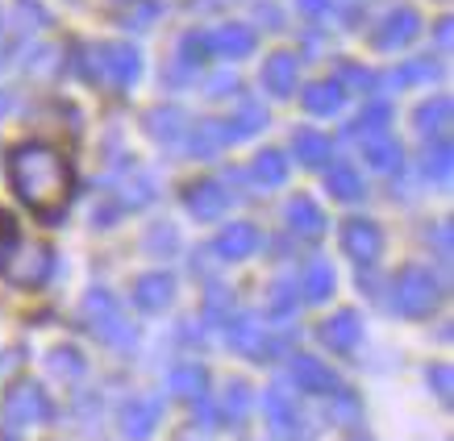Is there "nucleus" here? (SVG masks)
Here are the masks:
<instances>
[{
  "mask_svg": "<svg viewBox=\"0 0 454 441\" xmlns=\"http://www.w3.org/2000/svg\"><path fill=\"white\" fill-rule=\"evenodd\" d=\"M171 387H176L179 396L196 400V396H205V371H200V367H179V371L171 375Z\"/></svg>",
  "mask_w": 454,
  "mask_h": 441,
  "instance_id": "31",
  "label": "nucleus"
},
{
  "mask_svg": "<svg viewBox=\"0 0 454 441\" xmlns=\"http://www.w3.org/2000/svg\"><path fill=\"white\" fill-rule=\"evenodd\" d=\"M9 180L38 220H59L71 205V192H75L71 163L55 146H38V142L17 146L9 154Z\"/></svg>",
  "mask_w": 454,
  "mask_h": 441,
  "instance_id": "1",
  "label": "nucleus"
},
{
  "mask_svg": "<svg viewBox=\"0 0 454 441\" xmlns=\"http://www.w3.org/2000/svg\"><path fill=\"white\" fill-rule=\"evenodd\" d=\"M225 333H230V342H234L238 350L247 354V359H271V354H267L271 345H267V337H262V325L254 317H234L230 325H225Z\"/></svg>",
  "mask_w": 454,
  "mask_h": 441,
  "instance_id": "11",
  "label": "nucleus"
},
{
  "mask_svg": "<svg viewBox=\"0 0 454 441\" xmlns=\"http://www.w3.org/2000/svg\"><path fill=\"white\" fill-rule=\"evenodd\" d=\"M179 50H184V63H200V58H205V50H208V38H205V34H188Z\"/></svg>",
  "mask_w": 454,
  "mask_h": 441,
  "instance_id": "37",
  "label": "nucleus"
},
{
  "mask_svg": "<svg viewBox=\"0 0 454 441\" xmlns=\"http://www.w3.org/2000/svg\"><path fill=\"white\" fill-rule=\"evenodd\" d=\"M138 71H142L138 50L125 46V42H109V46H100V50H88V58H83V75L97 83H109L117 92L138 80Z\"/></svg>",
  "mask_w": 454,
  "mask_h": 441,
  "instance_id": "2",
  "label": "nucleus"
},
{
  "mask_svg": "<svg viewBox=\"0 0 454 441\" xmlns=\"http://www.w3.org/2000/svg\"><path fill=\"white\" fill-rule=\"evenodd\" d=\"M387 117H392V112H387L384 104H372L367 112H358V121L350 125V138H363V142L380 138V134L387 129Z\"/></svg>",
  "mask_w": 454,
  "mask_h": 441,
  "instance_id": "25",
  "label": "nucleus"
},
{
  "mask_svg": "<svg viewBox=\"0 0 454 441\" xmlns=\"http://www.w3.org/2000/svg\"><path fill=\"white\" fill-rule=\"evenodd\" d=\"M208 42H213V50H217L221 58H247L250 50H254V29L230 21V26H221Z\"/></svg>",
  "mask_w": 454,
  "mask_h": 441,
  "instance_id": "14",
  "label": "nucleus"
},
{
  "mask_svg": "<svg viewBox=\"0 0 454 441\" xmlns=\"http://www.w3.org/2000/svg\"><path fill=\"white\" fill-rule=\"evenodd\" d=\"M171 291H176V283H171V275H142L138 283H134V304L138 308H146V313H163L167 304H171Z\"/></svg>",
  "mask_w": 454,
  "mask_h": 441,
  "instance_id": "13",
  "label": "nucleus"
},
{
  "mask_svg": "<svg viewBox=\"0 0 454 441\" xmlns=\"http://www.w3.org/2000/svg\"><path fill=\"white\" fill-rule=\"evenodd\" d=\"M221 146H225V125H196V134H192L196 159H213Z\"/></svg>",
  "mask_w": 454,
  "mask_h": 441,
  "instance_id": "29",
  "label": "nucleus"
},
{
  "mask_svg": "<svg viewBox=\"0 0 454 441\" xmlns=\"http://www.w3.org/2000/svg\"><path fill=\"white\" fill-rule=\"evenodd\" d=\"M83 317H88V325H92V333H100V337H109V342H134V329L121 321V313H117V300H113L105 288L88 291V300H83Z\"/></svg>",
  "mask_w": 454,
  "mask_h": 441,
  "instance_id": "4",
  "label": "nucleus"
},
{
  "mask_svg": "<svg viewBox=\"0 0 454 441\" xmlns=\"http://www.w3.org/2000/svg\"><path fill=\"white\" fill-rule=\"evenodd\" d=\"M296 9L304 17H321V13H330V0H296Z\"/></svg>",
  "mask_w": 454,
  "mask_h": 441,
  "instance_id": "38",
  "label": "nucleus"
},
{
  "mask_svg": "<svg viewBox=\"0 0 454 441\" xmlns=\"http://www.w3.org/2000/svg\"><path fill=\"white\" fill-rule=\"evenodd\" d=\"M254 175H259L262 188H279V183L288 180V163H284V154H279V151H262L259 163H254Z\"/></svg>",
  "mask_w": 454,
  "mask_h": 441,
  "instance_id": "26",
  "label": "nucleus"
},
{
  "mask_svg": "<svg viewBox=\"0 0 454 441\" xmlns=\"http://www.w3.org/2000/svg\"><path fill=\"white\" fill-rule=\"evenodd\" d=\"M13 250H17V220L0 208V267L13 259Z\"/></svg>",
  "mask_w": 454,
  "mask_h": 441,
  "instance_id": "34",
  "label": "nucleus"
},
{
  "mask_svg": "<svg viewBox=\"0 0 454 441\" xmlns=\"http://www.w3.org/2000/svg\"><path fill=\"white\" fill-rule=\"evenodd\" d=\"M434 58H421V63H409V67H400V71H392L384 83H392V88H404V83H413V80H429L434 75Z\"/></svg>",
  "mask_w": 454,
  "mask_h": 441,
  "instance_id": "32",
  "label": "nucleus"
},
{
  "mask_svg": "<svg viewBox=\"0 0 454 441\" xmlns=\"http://www.w3.org/2000/svg\"><path fill=\"white\" fill-rule=\"evenodd\" d=\"M184 205H188V213H192L196 220H217L225 208H230V196H225V188L213 180H200L192 183L188 192H184Z\"/></svg>",
  "mask_w": 454,
  "mask_h": 441,
  "instance_id": "7",
  "label": "nucleus"
},
{
  "mask_svg": "<svg viewBox=\"0 0 454 441\" xmlns=\"http://www.w3.org/2000/svg\"><path fill=\"white\" fill-rule=\"evenodd\" d=\"M450 38H454L450 17H442V21H438V42H442V46H446V50H450Z\"/></svg>",
  "mask_w": 454,
  "mask_h": 441,
  "instance_id": "41",
  "label": "nucleus"
},
{
  "mask_svg": "<svg viewBox=\"0 0 454 441\" xmlns=\"http://www.w3.org/2000/svg\"><path fill=\"white\" fill-rule=\"evenodd\" d=\"M292 379H296V387H304V391H317V396L338 387V379L330 375V367H321L313 354H301V359L292 362Z\"/></svg>",
  "mask_w": 454,
  "mask_h": 441,
  "instance_id": "15",
  "label": "nucleus"
},
{
  "mask_svg": "<svg viewBox=\"0 0 454 441\" xmlns=\"http://www.w3.org/2000/svg\"><path fill=\"white\" fill-rule=\"evenodd\" d=\"M259 229L254 225H247V220H234L230 229H221L217 237V254L221 259H250L254 250H259Z\"/></svg>",
  "mask_w": 454,
  "mask_h": 441,
  "instance_id": "10",
  "label": "nucleus"
},
{
  "mask_svg": "<svg viewBox=\"0 0 454 441\" xmlns=\"http://www.w3.org/2000/svg\"><path fill=\"white\" fill-rule=\"evenodd\" d=\"M342 246H346V254H350L355 262H375L380 259V229H375L372 220H363V217L346 220Z\"/></svg>",
  "mask_w": 454,
  "mask_h": 441,
  "instance_id": "8",
  "label": "nucleus"
},
{
  "mask_svg": "<svg viewBox=\"0 0 454 441\" xmlns=\"http://www.w3.org/2000/svg\"><path fill=\"white\" fill-rule=\"evenodd\" d=\"M146 129H151V138L159 142H176L184 129H188V121H184V112L179 109H154L151 121H146Z\"/></svg>",
  "mask_w": 454,
  "mask_h": 441,
  "instance_id": "22",
  "label": "nucleus"
},
{
  "mask_svg": "<svg viewBox=\"0 0 454 441\" xmlns=\"http://www.w3.org/2000/svg\"><path fill=\"white\" fill-rule=\"evenodd\" d=\"M288 225L301 237H321L325 234V213H321L309 196H296V200L288 205Z\"/></svg>",
  "mask_w": 454,
  "mask_h": 441,
  "instance_id": "18",
  "label": "nucleus"
},
{
  "mask_svg": "<svg viewBox=\"0 0 454 441\" xmlns=\"http://www.w3.org/2000/svg\"><path fill=\"white\" fill-rule=\"evenodd\" d=\"M450 112H454L450 97H434L429 104L417 109V129H421V134H442V129L450 125Z\"/></svg>",
  "mask_w": 454,
  "mask_h": 441,
  "instance_id": "19",
  "label": "nucleus"
},
{
  "mask_svg": "<svg viewBox=\"0 0 454 441\" xmlns=\"http://www.w3.org/2000/svg\"><path fill=\"white\" fill-rule=\"evenodd\" d=\"M330 192L338 200H358L363 196V180L355 175V166H330Z\"/></svg>",
  "mask_w": 454,
  "mask_h": 441,
  "instance_id": "30",
  "label": "nucleus"
},
{
  "mask_svg": "<svg viewBox=\"0 0 454 441\" xmlns=\"http://www.w3.org/2000/svg\"><path fill=\"white\" fill-rule=\"evenodd\" d=\"M338 75H342V80H338V83H350L355 92H372V83H375V75H372V71L355 67V63H346V67L338 71Z\"/></svg>",
  "mask_w": 454,
  "mask_h": 441,
  "instance_id": "35",
  "label": "nucleus"
},
{
  "mask_svg": "<svg viewBox=\"0 0 454 441\" xmlns=\"http://www.w3.org/2000/svg\"><path fill=\"white\" fill-rule=\"evenodd\" d=\"M333 291V267L330 262H313L304 271V300H325Z\"/></svg>",
  "mask_w": 454,
  "mask_h": 441,
  "instance_id": "27",
  "label": "nucleus"
},
{
  "mask_svg": "<svg viewBox=\"0 0 454 441\" xmlns=\"http://www.w3.org/2000/svg\"><path fill=\"white\" fill-rule=\"evenodd\" d=\"M17 13L26 17L21 26H29V29H42V26H46V9H42L38 0H17Z\"/></svg>",
  "mask_w": 454,
  "mask_h": 441,
  "instance_id": "36",
  "label": "nucleus"
},
{
  "mask_svg": "<svg viewBox=\"0 0 454 441\" xmlns=\"http://www.w3.org/2000/svg\"><path fill=\"white\" fill-rule=\"evenodd\" d=\"M225 408H230V413H242V408H247V391H242L238 383H234V391L225 396Z\"/></svg>",
  "mask_w": 454,
  "mask_h": 441,
  "instance_id": "39",
  "label": "nucleus"
},
{
  "mask_svg": "<svg viewBox=\"0 0 454 441\" xmlns=\"http://www.w3.org/2000/svg\"><path fill=\"white\" fill-rule=\"evenodd\" d=\"M296 154L304 166H321L330 159V138L317 134V129H296Z\"/></svg>",
  "mask_w": 454,
  "mask_h": 441,
  "instance_id": "21",
  "label": "nucleus"
},
{
  "mask_svg": "<svg viewBox=\"0 0 454 441\" xmlns=\"http://www.w3.org/2000/svg\"><path fill=\"white\" fill-rule=\"evenodd\" d=\"M450 166H454L450 142H438V146H429V151H426V180L446 183V180H450Z\"/></svg>",
  "mask_w": 454,
  "mask_h": 441,
  "instance_id": "28",
  "label": "nucleus"
},
{
  "mask_svg": "<svg viewBox=\"0 0 454 441\" xmlns=\"http://www.w3.org/2000/svg\"><path fill=\"white\" fill-rule=\"evenodd\" d=\"M262 125H267V112H262V104L247 100V104H242V112H238V117H230V125H225V142L247 138V134L262 129Z\"/></svg>",
  "mask_w": 454,
  "mask_h": 441,
  "instance_id": "20",
  "label": "nucleus"
},
{
  "mask_svg": "<svg viewBox=\"0 0 454 441\" xmlns=\"http://www.w3.org/2000/svg\"><path fill=\"white\" fill-rule=\"evenodd\" d=\"M421 34V17L413 9H396V13L384 17V26L375 29V46L380 50H400V46H409V42Z\"/></svg>",
  "mask_w": 454,
  "mask_h": 441,
  "instance_id": "6",
  "label": "nucleus"
},
{
  "mask_svg": "<svg viewBox=\"0 0 454 441\" xmlns=\"http://www.w3.org/2000/svg\"><path fill=\"white\" fill-rule=\"evenodd\" d=\"M159 421V400H146V404H129L125 408V433L129 437H146Z\"/></svg>",
  "mask_w": 454,
  "mask_h": 441,
  "instance_id": "24",
  "label": "nucleus"
},
{
  "mask_svg": "<svg viewBox=\"0 0 454 441\" xmlns=\"http://www.w3.org/2000/svg\"><path fill=\"white\" fill-rule=\"evenodd\" d=\"M434 383H438V396H450V367H434Z\"/></svg>",
  "mask_w": 454,
  "mask_h": 441,
  "instance_id": "40",
  "label": "nucleus"
},
{
  "mask_svg": "<svg viewBox=\"0 0 454 441\" xmlns=\"http://www.w3.org/2000/svg\"><path fill=\"white\" fill-rule=\"evenodd\" d=\"M51 250L46 246H29V250H21V259L17 262H4L0 271L9 275V283L13 288H42L46 283V275H51Z\"/></svg>",
  "mask_w": 454,
  "mask_h": 441,
  "instance_id": "5",
  "label": "nucleus"
},
{
  "mask_svg": "<svg viewBox=\"0 0 454 441\" xmlns=\"http://www.w3.org/2000/svg\"><path fill=\"white\" fill-rule=\"evenodd\" d=\"M267 413L276 416L271 425H276V433H284L288 437L292 433V408H288V400H284V391H267Z\"/></svg>",
  "mask_w": 454,
  "mask_h": 441,
  "instance_id": "33",
  "label": "nucleus"
},
{
  "mask_svg": "<svg viewBox=\"0 0 454 441\" xmlns=\"http://www.w3.org/2000/svg\"><path fill=\"white\" fill-rule=\"evenodd\" d=\"M4 416L9 425H26V421H42L46 416V400H42V387L34 383H17L4 400Z\"/></svg>",
  "mask_w": 454,
  "mask_h": 441,
  "instance_id": "9",
  "label": "nucleus"
},
{
  "mask_svg": "<svg viewBox=\"0 0 454 441\" xmlns=\"http://www.w3.org/2000/svg\"><path fill=\"white\" fill-rule=\"evenodd\" d=\"M358 333H363V321H358L355 313H338V317H330L325 325H321L325 345H330V350H342V354L358 345Z\"/></svg>",
  "mask_w": 454,
  "mask_h": 441,
  "instance_id": "16",
  "label": "nucleus"
},
{
  "mask_svg": "<svg viewBox=\"0 0 454 441\" xmlns=\"http://www.w3.org/2000/svg\"><path fill=\"white\" fill-rule=\"evenodd\" d=\"M342 83L338 80H321V83H309V88H304V109L309 112H317V117H330V112H338L342 109Z\"/></svg>",
  "mask_w": 454,
  "mask_h": 441,
  "instance_id": "17",
  "label": "nucleus"
},
{
  "mask_svg": "<svg viewBox=\"0 0 454 441\" xmlns=\"http://www.w3.org/2000/svg\"><path fill=\"white\" fill-rule=\"evenodd\" d=\"M262 88L271 92V97H292V88H296V58L288 50H279L262 63Z\"/></svg>",
  "mask_w": 454,
  "mask_h": 441,
  "instance_id": "12",
  "label": "nucleus"
},
{
  "mask_svg": "<svg viewBox=\"0 0 454 441\" xmlns=\"http://www.w3.org/2000/svg\"><path fill=\"white\" fill-rule=\"evenodd\" d=\"M438 300H442V288L426 267H404L396 275V291H392L396 313H404V317H429L438 308Z\"/></svg>",
  "mask_w": 454,
  "mask_h": 441,
  "instance_id": "3",
  "label": "nucleus"
},
{
  "mask_svg": "<svg viewBox=\"0 0 454 441\" xmlns=\"http://www.w3.org/2000/svg\"><path fill=\"white\" fill-rule=\"evenodd\" d=\"M367 163L380 166V171H400L404 151H400V142H392V138H372L367 142Z\"/></svg>",
  "mask_w": 454,
  "mask_h": 441,
  "instance_id": "23",
  "label": "nucleus"
}]
</instances>
